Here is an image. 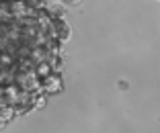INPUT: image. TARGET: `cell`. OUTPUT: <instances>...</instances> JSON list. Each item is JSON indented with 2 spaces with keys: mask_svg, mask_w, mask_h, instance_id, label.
I'll return each mask as SVG.
<instances>
[{
  "mask_svg": "<svg viewBox=\"0 0 160 133\" xmlns=\"http://www.w3.org/2000/svg\"><path fill=\"white\" fill-rule=\"evenodd\" d=\"M66 21L45 0H0V125L62 90Z\"/></svg>",
  "mask_w": 160,
  "mask_h": 133,
  "instance_id": "obj_1",
  "label": "cell"
}]
</instances>
